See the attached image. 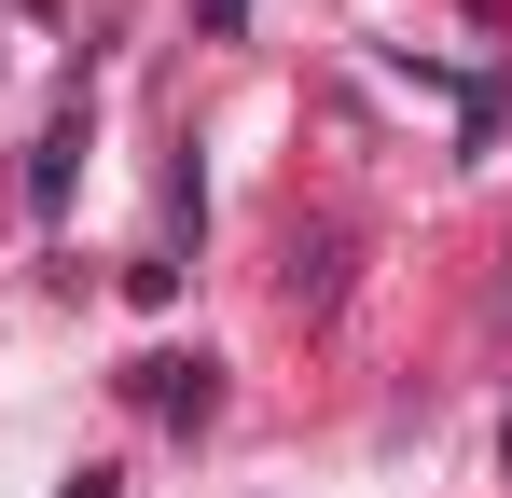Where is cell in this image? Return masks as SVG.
<instances>
[{
    "instance_id": "obj_1",
    "label": "cell",
    "mask_w": 512,
    "mask_h": 498,
    "mask_svg": "<svg viewBox=\"0 0 512 498\" xmlns=\"http://www.w3.org/2000/svg\"><path fill=\"white\" fill-rule=\"evenodd\" d=\"M125 388H139V402L167 415V429H208V415H222V374H208V360H139Z\"/></svg>"
},
{
    "instance_id": "obj_2",
    "label": "cell",
    "mask_w": 512,
    "mask_h": 498,
    "mask_svg": "<svg viewBox=\"0 0 512 498\" xmlns=\"http://www.w3.org/2000/svg\"><path fill=\"white\" fill-rule=\"evenodd\" d=\"M70 153H84V111H56V125H42V153H28V208H56V194H70Z\"/></svg>"
},
{
    "instance_id": "obj_3",
    "label": "cell",
    "mask_w": 512,
    "mask_h": 498,
    "mask_svg": "<svg viewBox=\"0 0 512 498\" xmlns=\"http://www.w3.org/2000/svg\"><path fill=\"white\" fill-rule=\"evenodd\" d=\"M194 28H208V42H222V28H250V0H194Z\"/></svg>"
},
{
    "instance_id": "obj_4",
    "label": "cell",
    "mask_w": 512,
    "mask_h": 498,
    "mask_svg": "<svg viewBox=\"0 0 512 498\" xmlns=\"http://www.w3.org/2000/svg\"><path fill=\"white\" fill-rule=\"evenodd\" d=\"M70 498H111V471H84V485H70Z\"/></svg>"
},
{
    "instance_id": "obj_5",
    "label": "cell",
    "mask_w": 512,
    "mask_h": 498,
    "mask_svg": "<svg viewBox=\"0 0 512 498\" xmlns=\"http://www.w3.org/2000/svg\"><path fill=\"white\" fill-rule=\"evenodd\" d=\"M471 14H499V0H471Z\"/></svg>"
}]
</instances>
